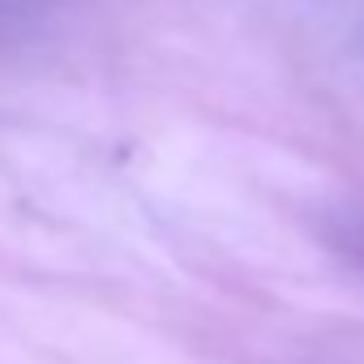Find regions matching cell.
Returning a JSON list of instances; mask_svg holds the SVG:
<instances>
[{"label": "cell", "instance_id": "obj_1", "mask_svg": "<svg viewBox=\"0 0 364 364\" xmlns=\"http://www.w3.org/2000/svg\"><path fill=\"white\" fill-rule=\"evenodd\" d=\"M338 249L355 262V266H364V215H347L343 223H338Z\"/></svg>", "mask_w": 364, "mask_h": 364}]
</instances>
